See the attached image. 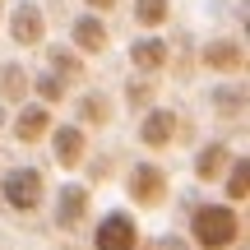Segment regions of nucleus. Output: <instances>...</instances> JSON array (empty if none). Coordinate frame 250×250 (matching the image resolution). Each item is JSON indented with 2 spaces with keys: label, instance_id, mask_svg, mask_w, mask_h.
Here are the masks:
<instances>
[{
  "label": "nucleus",
  "instance_id": "1",
  "mask_svg": "<svg viewBox=\"0 0 250 250\" xmlns=\"http://www.w3.org/2000/svg\"><path fill=\"white\" fill-rule=\"evenodd\" d=\"M190 241L199 250H232L241 241V213L232 204H199L190 213Z\"/></svg>",
  "mask_w": 250,
  "mask_h": 250
},
{
  "label": "nucleus",
  "instance_id": "2",
  "mask_svg": "<svg viewBox=\"0 0 250 250\" xmlns=\"http://www.w3.org/2000/svg\"><path fill=\"white\" fill-rule=\"evenodd\" d=\"M0 195L14 213H37L46 204V176L37 167H14L0 176Z\"/></svg>",
  "mask_w": 250,
  "mask_h": 250
},
{
  "label": "nucleus",
  "instance_id": "3",
  "mask_svg": "<svg viewBox=\"0 0 250 250\" xmlns=\"http://www.w3.org/2000/svg\"><path fill=\"white\" fill-rule=\"evenodd\" d=\"M167 190H171V181L158 162H134L125 171V195H130L134 208H162L167 204Z\"/></svg>",
  "mask_w": 250,
  "mask_h": 250
},
{
  "label": "nucleus",
  "instance_id": "4",
  "mask_svg": "<svg viewBox=\"0 0 250 250\" xmlns=\"http://www.w3.org/2000/svg\"><path fill=\"white\" fill-rule=\"evenodd\" d=\"M46 134H51L56 167H65V171L83 167V158H88V130H83V125H51Z\"/></svg>",
  "mask_w": 250,
  "mask_h": 250
},
{
  "label": "nucleus",
  "instance_id": "5",
  "mask_svg": "<svg viewBox=\"0 0 250 250\" xmlns=\"http://www.w3.org/2000/svg\"><path fill=\"white\" fill-rule=\"evenodd\" d=\"M93 250H139V227L130 213H107L93 227Z\"/></svg>",
  "mask_w": 250,
  "mask_h": 250
},
{
  "label": "nucleus",
  "instance_id": "6",
  "mask_svg": "<svg viewBox=\"0 0 250 250\" xmlns=\"http://www.w3.org/2000/svg\"><path fill=\"white\" fill-rule=\"evenodd\" d=\"M9 42L14 46H46V14H42V5H33V0L14 5V14H9Z\"/></svg>",
  "mask_w": 250,
  "mask_h": 250
},
{
  "label": "nucleus",
  "instance_id": "7",
  "mask_svg": "<svg viewBox=\"0 0 250 250\" xmlns=\"http://www.w3.org/2000/svg\"><path fill=\"white\" fill-rule=\"evenodd\" d=\"M70 42H74V51L79 56H102L111 46V33H107V14H79L70 23Z\"/></svg>",
  "mask_w": 250,
  "mask_h": 250
},
{
  "label": "nucleus",
  "instance_id": "8",
  "mask_svg": "<svg viewBox=\"0 0 250 250\" xmlns=\"http://www.w3.org/2000/svg\"><path fill=\"white\" fill-rule=\"evenodd\" d=\"M176 134H181V116H176V111L148 107L139 116V144H144V148H167V144H176Z\"/></svg>",
  "mask_w": 250,
  "mask_h": 250
},
{
  "label": "nucleus",
  "instance_id": "9",
  "mask_svg": "<svg viewBox=\"0 0 250 250\" xmlns=\"http://www.w3.org/2000/svg\"><path fill=\"white\" fill-rule=\"evenodd\" d=\"M56 125V116H51V107H46V102H19V116H14V125H9V130H14V139L23 144H37V139H46V130H51Z\"/></svg>",
  "mask_w": 250,
  "mask_h": 250
},
{
  "label": "nucleus",
  "instance_id": "10",
  "mask_svg": "<svg viewBox=\"0 0 250 250\" xmlns=\"http://www.w3.org/2000/svg\"><path fill=\"white\" fill-rule=\"evenodd\" d=\"M204 70H213L218 79H232V74L246 70V46L236 37H218V42L204 46Z\"/></svg>",
  "mask_w": 250,
  "mask_h": 250
},
{
  "label": "nucleus",
  "instance_id": "11",
  "mask_svg": "<svg viewBox=\"0 0 250 250\" xmlns=\"http://www.w3.org/2000/svg\"><path fill=\"white\" fill-rule=\"evenodd\" d=\"M74 116H79L83 130H107V125L116 121V107H111V98L102 88H88L79 98V107H74Z\"/></svg>",
  "mask_w": 250,
  "mask_h": 250
},
{
  "label": "nucleus",
  "instance_id": "12",
  "mask_svg": "<svg viewBox=\"0 0 250 250\" xmlns=\"http://www.w3.org/2000/svg\"><path fill=\"white\" fill-rule=\"evenodd\" d=\"M227 162H232V148H227L223 139H208V144H199V153H195V176L204 181V186H218Z\"/></svg>",
  "mask_w": 250,
  "mask_h": 250
},
{
  "label": "nucleus",
  "instance_id": "13",
  "mask_svg": "<svg viewBox=\"0 0 250 250\" xmlns=\"http://www.w3.org/2000/svg\"><path fill=\"white\" fill-rule=\"evenodd\" d=\"M88 218V186H65L61 199H56V227H79Z\"/></svg>",
  "mask_w": 250,
  "mask_h": 250
},
{
  "label": "nucleus",
  "instance_id": "14",
  "mask_svg": "<svg viewBox=\"0 0 250 250\" xmlns=\"http://www.w3.org/2000/svg\"><path fill=\"white\" fill-rule=\"evenodd\" d=\"M130 65L139 74L167 70V42H162V37H139V42H130Z\"/></svg>",
  "mask_w": 250,
  "mask_h": 250
},
{
  "label": "nucleus",
  "instance_id": "15",
  "mask_svg": "<svg viewBox=\"0 0 250 250\" xmlns=\"http://www.w3.org/2000/svg\"><path fill=\"white\" fill-rule=\"evenodd\" d=\"M28 83H33V74H28L19 61H5V65H0V102H14V107H19V102L33 93Z\"/></svg>",
  "mask_w": 250,
  "mask_h": 250
},
{
  "label": "nucleus",
  "instance_id": "16",
  "mask_svg": "<svg viewBox=\"0 0 250 250\" xmlns=\"http://www.w3.org/2000/svg\"><path fill=\"white\" fill-rule=\"evenodd\" d=\"M46 61H51V70L61 74L65 83L83 79V56L74 51V46H46Z\"/></svg>",
  "mask_w": 250,
  "mask_h": 250
},
{
  "label": "nucleus",
  "instance_id": "17",
  "mask_svg": "<svg viewBox=\"0 0 250 250\" xmlns=\"http://www.w3.org/2000/svg\"><path fill=\"white\" fill-rule=\"evenodd\" d=\"M28 88H33L37 98L46 102V107H56V102H65V98H70V83H65L56 70H42V74H33V83H28Z\"/></svg>",
  "mask_w": 250,
  "mask_h": 250
},
{
  "label": "nucleus",
  "instance_id": "18",
  "mask_svg": "<svg viewBox=\"0 0 250 250\" xmlns=\"http://www.w3.org/2000/svg\"><path fill=\"white\" fill-rule=\"evenodd\" d=\"M171 19V0H134V23L139 28H162Z\"/></svg>",
  "mask_w": 250,
  "mask_h": 250
},
{
  "label": "nucleus",
  "instance_id": "19",
  "mask_svg": "<svg viewBox=\"0 0 250 250\" xmlns=\"http://www.w3.org/2000/svg\"><path fill=\"white\" fill-rule=\"evenodd\" d=\"M246 158H236V153H232V162H227V171H223V176H227V199H232V204H241V199L250 195V181H246Z\"/></svg>",
  "mask_w": 250,
  "mask_h": 250
},
{
  "label": "nucleus",
  "instance_id": "20",
  "mask_svg": "<svg viewBox=\"0 0 250 250\" xmlns=\"http://www.w3.org/2000/svg\"><path fill=\"white\" fill-rule=\"evenodd\" d=\"M148 98H153V79H148V74H144V79H134V83H130V107L139 111V107H144V102H148Z\"/></svg>",
  "mask_w": 250,
  "mask_h": 250
},
{
  "label": "nucleus",
  "instance_id": "21",
  "mask_svg": "<svg viewBox=\"0 0 250 250\" xmlns=\"http://www.w3.org/2000/svg\"><path fill=\"white\" fill-rule=\"evenodd\" d=\"M213 107L232 111V116H241V88H227V93H213Z\"/></svg>",
  "mask_w": 250,
  "mask_h": 250
},
{
  "label": "nucleus",
  "instance_id": "22",
  "mask_svg": "<svg viewBox=\"0 0 250 250\" xmlns=\"http://www.w3.org/2000/svg\"><path fill=\"white\" fill-rule=\"evenodd\" d=\"M83 5H88L93 14H111V9H116V0H83Z\"/></svg>",
  "mask_w": 250,
  "mask_h": 250
}]
</instances>
